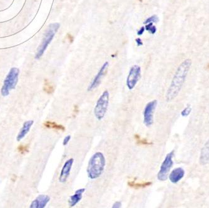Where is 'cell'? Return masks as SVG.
I'll return each instance as SVG.
<instances>
[{
  "instance_id": "obj_1",
  "label": "cell",
  "mask_w": 209,
  "mask_h": 208,
  "mask_svg": "<svg viewBox=\"0 0 209 208\" xmlns=\"http://www.w3.org/2000/svg\"><path fill=\"white\" fill-rule=\"evenodd\" d=\"M192 61L189 59L184 60L178 67L171 84L166 93V100L172 101L179 94L191 67Z\"/></svg>"
},
{
  "instance_id": "obj_2",
  "label": "cell",
  "mask_w": 209,
  "mask_h": 208,
  "mask_svg": "<svg viewBox=\"0 0 209 208\" xmlns=\"http://www.w3.org/2000/svg\"><path fill=\"white\" fill-rule=\"evenodd\" d=\"M106 166V158L100 151L96 152L91 156L88 163L86 173L91 180L98 179L103 173Z\"/></svg>"
},
{
  "instance_id": "obj_3",
  "label": "cell",
  "mask_w": 209,
  "mask_h": 208,
  "mask_svg": "<svg viewBox=\"0 0 209 208\" xmlns=\"http://www.w3.org/2000/svg\"><path fill=\"white\" fill-rule=\"evenodd\" d=\"M60 25L58 22H54L50 24L46 30V33L44 34V38L42 40L41 44L39 46V47L37 50V52L35 56V59H38L41 58V57L44 54V51H46V48H48V45L50 44L52 41L53 40L55 34L58 31V29L60 28Z\"/></svg>"
},
{
  "instance_id": "obj_4",
  "label": "cell",
  "mask_w": 209,
  "mask_h": 208,
  "mask_svg": "<svg viewBox=\"0 0 209 208\" xmlns=\"http://www.w3.org/2000/svg\"><path fill=\"white\" fill-rule=\"evenodd\" d=\"M19 74V70L17 67H12L10 69L4 80L1 89V94L3 97L8 96L11 91L15 89L18 83Z\"/></svg>"
},
{
  "instance_id": "obj_5",
  "label": "cell",
  "mask_w": 209,
  "mask_h": 208,
  "mask_svg": "<svg viewBox=\"0 0 209 208\" xmlns=\"http://www.w3.org/2000/svg\"><path fill=\"white\" fill-rule=\"evenodd\" d=\"M109 103L110 93L108 90H105L98 98L94 108V113L97 120L102 121L105 118L108 108Z\"/></svg>"
},
{
  "instance_id": "obj_6",
  "label": "cell",
  "mask_w": 209,
  "mask_h": 208,
  "mask_svg": "<svg viewBox=\"0 0 209 208\" xmlns=\"http://www.w3.org/2000/svg\"><path fill=\"white\" fill-rule=\"evenodd\" d=\"M174 151H172L168 153L165 156L163 163H161L160 170L157 174V179L160 181H165L167 179L170 171L173 166V157Z\"/></svg>"
},
{
  "instance_id": "obj_7",
  "label": "cell",
  "mask_w": 209,
  "mask_h": 208,
  "mask_svg": "<svg viewBox=\"0 0 209 208\" xmlns=\"http://www.w3.org/2000/svg\"><path fill=\"white\" fill-rule=\"evenodd\" d=\"M141 76V67L137 64L131 67L127 78L126 84L130 91L133 90L140 80Z\"/></svg>"
},
{
  "instance_id": "obj_8",
  "label": "cell",
  "mask_w": 209,
  "mask_h": 208,
  "mask_svg": "<svg viewBox=\"0 0 209 208\" xmlns=\"http://www.w3.org/2000/svg\"><path fill=\"white\" fill-rule=\"evenodd\" d=\"M157 106V100L148 102L144 110V124L147 127H150L153 124V114Z\"/></svg>"
},
{
  "instance_id": "obj_9",
  "label": "cell",
  "mask_w": 209,
  "mask_h": 208,
  "mask_svg": "<svg viewBox=\"0 0 209 208\" xmlns=\"http://www.w3.org/2000/svg\"><path fill=\"white\" fill-rule=\"evenodd\" d=\"M108 66H109L108 62H105L102 65V66L101 67L100 69L98 71L97 75L95 76L94 80H92L91 83L89 84L88 89H87L88 91H92L93 90L96 89L100 84L102 80L105 76Z\"/></svg>"
},
{
  "instance_id": "obj_10",
  "label": "cell",
  "mask_w": 209,
  "mask_h": 208,
  "mask_svg": "<svg viewBox=\"0 0 209 208\" xmlns=\"http://www.w3.org/2000/svg\"><path fill=\"white\" fill-rule=\"evenodd\" d=\"M73 163H74L73 158H69L65 161V163H64L61 168L60 176L58 178L59 182L60 183H65L66 182L68 177H69V175H70V173Z\"/></svg>"
},
{
  "instance_id": "obj_11",
  "label": "cell",
  "mask_w": 209,
  "mask_h": 208,
  "mask_svg": "<svg viewBox=\"0 0 209 208\" xmlns=\"http://www.w3.org/2000/svg\"><path fill=\"white\" fill-rule=\"evenodd\" d=\"M50 201V198L48 195L40 194L30 204V208H44Z\"/></svg>"
},
{
  "instance_id": "obj_12",
  "label": "cell",
  "mask_w": 209,
  "mask_h": 208,
  "mask_svg": "<svg viewBox=\"0 0 209 208\" xmlns=\"http://www.w3.org/2000/svg\"><path fill=\"white\" fill-rule=\"evenodd\" d=\"M85 188H80L75 191V193L69 196L68 199V205L70 207H75L78 204L83 198V194L85 192Z\"/></svg>"
},
{
  "instance_id": "obj_13",
  "label": "cell",
  "mask_w": 209,
  "mask_h": 208,
  "mask_svg": "<svg viewBox=\"0 0 209 208\" xmlns=\"http://www.w3.org/2000/svg\"><path fill=\"white\" fill-rule=\"evenodd\" d=\"M34 124L33 120H28L23 123V125L16 136V141H20L24 138L27 134L30 132L33 124Z\"/></svg>"
},
{
  "instance_id": "obj_14",
  "label": "cell",
  "mask_w": 209,
  "mask_h": 208,
  "mask_svg": "<svg viewBox=\"0 0 209 208\" xmlns=\"http://www.w3.org/2000/svg\"><path fill=\"white\" fill-rule=\"evenodd\" d=\"M185 171L182 168H177L173 169L169 175V178L172 183L176 184L184 176Z\"/></svg>"
},
{
  "instance_id": "obj_15",
  "label": "cell",
  "mask_w": 209,
  "mask_h": 208,
  "mask_svg": "<svg viewBox=\"0 0 209 208\" xmlns=\"http://www.w3.org/2000/svg\"><path fill=\"white\" fill-rule=\"evenodd\" d=\"M200 163L202 165H205L209 162V140H208L205 144L204 146L202 149L200 156L199 158Z\"/></svg>"
},
{
  "instance_id": "obj_16",
  "label": "cell",
  "mask_w": 209,
  "mask_h": 208,
  "mask_svg": "<svg viewBox=\"0 0 209 208\" xmlns=\"http://www.w3.org/2000/svg\"><path fill=\"white\" fill-rule=\"evenodd\" d=\"M44 126L46 128L53 129H55V130L61 131H64L65 130V126H63L62 124H57L55 122H53V121H46L44 123Z\"/></svg>"
},
{
  "instance_id": "obj_17",
  "label": "cell",
  "mask_w": 209,
  "mask_h": 208,
  "mask_svg": "<svg viewBox=\"0 0 209 208\" xmlns=\"http://www.w3.org/2000/svg\"><path fill=\"white\" fill-rule=\"evenodd\" d=\"M152 182L147 181V182H136L134 181H129L128 182V185L129 186L134 188H144L148 187L152 184Z\"/></svg>"
},
{
  "instance_id": "obj_18",
  "label": "cell",
  "mask_w": 209,
  "mask_h": 208,
  "mask_svg": "<svg viewBox=\"0 0 209 208\" xmlns=\"http://www.w3.org/2000/svg\"><path fill=\"white\" fill-rule=\"evenodd\" d=\"M135 138L136 140V143L138 145H152V143L148 142L146 139L144 138H142L140 136L138 135V134H135Z\"/></svg>"
},
{
  "instance_id": "obj_19",
  "label": "cell",
  "mask_w": 209,
  "mask_h": 208,
  "mask_svg": "<svg viewBox=\"0 0 209 208\" xmlns=\"http://www.w3.org/2000/svg\"><path fill=\"white\" fill-rule=\"evenodd\" d=\"M43 89H44V91L46 92V93H48L49 95L52 94L55 91L53 86L52 85L51 83L50 82H48V81H45Z\"/></svg>"
},
{
  "instance_id": "obj_20",
  "label": "cell",
  "mask_w": 209,
  "mask_h": 208,
  "mask_svg": "<svg viewBox=\"0 0 209 208\" xmlns=\"http://www.w3.org/2000/svg\"><path fill=\"white\" fill-rule=\"evenodd\" d=\"M145 28V30L149 31L152 35H154L157 32V28L155 26L153 25V22H149L148 24H146Z\"/></svg>"
},
{
  "instance_id": "obj_21",
  "label": "cell",
  "mask_w": 209,
  "mask_h": 208,
  "mask_svg": "<svg viewBox=\"0 0 209 208\" xmlns=\"http://www.w3.org/2000/svg\"><path fill=\"white\" fill-rule=\"evenodd\" d=\"M159 20L158 17L157 15H153L151 17H149L147 18L145 21H144V24H148L149 22H157Z\"/></svg>"
},
{
  "instance_id": "obj_22",
  "label": "cell",
  "mask_w": 209,
  "mask_h": 208,
  "mask_svg": "<svg viewBox=\"0 0 209 208\" xmlns=\"http://www.w3.org/2000/svg\"><path fill=\"white\" fill-rule=\"evenodd\" d=\"M191 111H192V108L190 106H187L182 111L181 114L182 116H187L190 113Z\"/></svg>"
},
{
  "instance_id": "obj_23",
  "label": "cell",
  "mask_w": 209,
  "mask_h": 208,
  "mask_svg": "<svg viewBox=\"0 0 209 208\" xmlns=\"http://www.w3.org/2000/svg\"><path fill=\"white\" fill-rule=\"evenodd\" d=\"M18 150L21 153H25L26 152L28 151V146H23L21 145L18 147Z\"/></svg>"
},
{
  "instance_id": "obj_24",
  "label": "cell",
  "mask_w": 209,
  "mask_h": 208,
  "mask_svg": "<svg viewBox=\"0 0 209 208\" xmlns=\"http://www.w3.org/2000/svg\"><path fill=\"white\" fill-rule=\"evenodd\" d=\"M71 138H72L71 135H67L66 136H65V138L63 139V145L66 146L68 144V143L69 142V141H70Z\"/></svg>"
},
{
  "instance_id": "obj_25",
  "label": "cell",
  "mask_w": 209,
  "mask_h": 208,
  "mask_svg": "<svg viewBox=\"0 0 209 208\" xmlns=\"http://www.w3.org/2000/svg\"><path fill=\"white\" fill-rule=\"evenodd\" d=\"M122 207V202L120 201H116L112 206V208H120Z\"/></svg>"
},
{
  "instance_id": "obj_26",
  "label": "cell",
  "mask_w": 209,
  "mask_h": 208,
  "mask_svg": "<svg viewBox=\"0 0 209 208\" xmlns=\"http://www.w3.org/2000/svg\"><path fill=\"white\" fill-rule=\"evenodd\" d=\"M135 42L137 44L138 46H142L143 45V42L142 41V39L140 38H138L135 39Z\"/></svg>"
},
{
  "instance_id": "obj_27",
  "label": "cell",
  "mask_w": 209,
  "mask_h": 208,
  "mask_svg": "<svg viewBox=\"0 0 209 208\" xmlns=\"http://www.w3.org/2000/svg\"><path fill=\"white\" fill-rule=\"evenodd\" d=\"M145 27H142L140 30H139L138 31V32H137V35H138V36H141V35H142L143 34H144V31H145Z\"/></svg>"
},
{
  "instance_id": "obj_28",
  "label": "cell",
  "mask_w": 209,
  "mask_h": 208,
  "mask_svg": "<svg viewBox=\"0 0 209 208\" xmlns=\"http://www.w3.org/2000/svg\"><path fill=\"white\" fill-rule=\"evenodd\" d=\"M67 36H68V39L71 41V43L73 42V36H72L71 35L68 34V35H67Z\"/></svg>"
},
{
  "instance_id": "obj_29",
  "label": "cell",
  "mask_w": 209,
  "mask_h": 208,
  "mask_svg": "<svg viewBox=\"0 0 209 208\" xmlns=\"http://www.w3.org/2000/svg\"><path fill=\"white\" fill-rule=\"evenodd\" d=\"M139 2H142V0H138Z\"/></svg>"
},
{
  "instance_id": "obj_30",
  "label": "cell",
  "mask_w": 209,
  "mask_h": 208,
  "mask_svg": "<svg viewBox=\"0 0 209 208\" xmlns=\"http://www.w3.org/2000/svg\"><path fill=\"white\" fill-rule=\"evenodd\" d=\"M208 69H209V64H208Z\"/></svg>"
}]
</instances>
